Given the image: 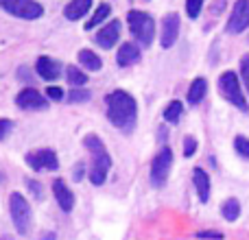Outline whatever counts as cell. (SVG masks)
Returning a JSON list of instances; mask_svg holds the SVG:
<instances>
[{
  "label": "cell",
  "instance_id": "obj_9",
  "mask_svg": "<svg viewBox=\"0 0 249 240\" xmlns=\"http://www.w3.org/2000/svg\"><path fill=\"white\" fill-rule=\"evenodd\" d=\"M249 26V0H236L232 7V16L228 20V33H243Z\"/></svg>",
  "mask_w": 249,
  "mask_h": 240
},
{
  "label": "cell",
  "instance_id": "obj_17",
  "mask_svg": "<svg viewBox=\"0 0 249 240\" xmlns=\"http://www.w3.org/2000/svg\"><path fill=\"white\" fill-rule=\"evenodd\" d=\"M90 7H92V0H72V2L64 9V16H66V20L77 22L90 11Z\"/></svg>",
  "mask_w": 249,
  "mask_h": 240
},
{
  "label": "cell",
  "instance_id": "obj_28",
  "mask_svg": "<svg viewBox=\"0 0 249 240\" xmlns=\"http://www.w3.org/2000/svg\"><path fill=\"white\" fill-rule=\"evenodd\" d=\"M195 151H197V140L195 137H184V155L186 157H193Z\"/></svg>",
  "mask_w": 249,
  "mask_h": 240
},
{
  "label": "cell",
  "instance_id": "obj_22",
  "mask_svg": "<svg viewBox=\"0 0 249 240\" xmlns=\"http://www.w3.org/2000/svg\"><path fill=\"white\" fill-rule=\"evenodd\" d=\"M181 114H184V105H181L179 101H171V103L166 105V109H164V120L171 124H177Z\"/></svg>",
  "mask_w": 249,
  "mask_h": 240
},
{
  "label": "cell",
  "instance_id": "obj_30",
  "mask_svg": "<svg viewBox=\"0 0 249 240\" xmlns=\"http://www.w3.org/2000/svg\"><path fill=\"white\" fill-rule=\"evenodd\" d=\"M46 96H48L51 101H64V90H61V87H55V86H53V87H48V90H46Z\"/></svg>",
  "mask_w": 249,
  "mask_h": 240
},
{
  "label": "cell",
  "instance_id": "obj_24",
  "mask_svg": "<svg viewBox=\"0 0 249 240\" xmlns=\"http://www.w3.org/2000/svg\"><path fill=\"white\" fill-rule=\"evenodd\" d=\"M203 2H206V0H186V13H188L190 20H197L199 17Z\"/></svg>",
  "mask_w": 249,
  "mask_h": 240
},
{
  "label": "cell",
  "instance_id": "obj_12",
  "mask_svg": "<svg viewBox=\"0 0 249 240\" xmlns=\"http://www.w3.org/2000/svg\"><path fill=\"white\" fill-rule=\"evenodd\" d=\"M118 37H121V20H112L101 26V31L96 33V44L103 48H114Z\"/></svg>",
  "mask_w": 249,
  "mask_h": 240
},
{
  "label": "cell",
  "instance_id": "obj_7",
  "mask_svg": "<svg viewBox=\"0 0 249 240\" xmlns=\"http://www.w3.org/2000/svg\"><path fill=\"white\" fill-rule=\"evenodd\" d=\"M171 166H173V151L168 146H162L158 151V155L153 157V164H151V184L155 188H162L166 184Z\"/></svg>",
  "mask_w": 249,
  "mask_h": 240
},
{
  "label": "cell",
  "instance_id": "obj_11",
  "mask_svg": "<svg viewBox=\"0 0 249 240\" xmlns=\"http://www.w3.org/2000/svg\"><path fill=\"white\" fill-rule=\"evenodd\" d=\"M177 37H179V16L177 13H168L162 20V35H160L162 48H171L177 42Z\"/></svg>",
  "mask_w": 249,
  "mask_h": 240
},
{
  "label": "cell",
  "instance_id": "obj_29",
  "mask_svg": "<svg viewBox=\"0 0 249 240\" xmlns=\"http://www.w3.org/2000/svg\"><path fill=\"white\" fill-rule=\"evenodd\" d=\"M11 129H13V122H11V120L0 118V140H4V137L11 133Z\"/></svg>",
  "mask_w": 249,
  "mask_h": 240
},
{
  "label": "cell",
  "instance_id": "obj_1",
  "mask_svg": "<svg viewBox=\"0 0 249 240\" xmlns=\"http://www.w3.org/2000/svg\"><path fill=\"white\" fill-rule=\"evenodd\" d=\"M107 103V118L116 129L123 133H131L138 122V105L129 92L124 90H114L105 99Z\"/></svg>",
  "mask_w": 249,
  "mask_h": 240
},
{
  "label": "cell",
  "instance_id": "obj_23",
  "mask_svg": "<svg viewBox=\"0 0 249 240\" xmlns=\"http://www.w3.org/2000/svg\"><path fill=\"white\" fill-rule=\"evenodd\" d=\"M66 79H68V83L70 86H74V87H83L88 83L86 72L79 70L77 66H68V68H66Z\"/></svg>",
  "mask_w": 249,
  "mask_h": 240
},
{
  "label": "cell",
  "instance_id": "obj_25",
  "mask_svg": "<svg viewBox=\"0 0 249 240\" xmlns=\"http://www.w3.org/2000/svg\"><path fill=\"white\" fill-rule=\"evenodd\" d=\"M90 92L88 90H81V87H74V90L68 92V101L70 103H86V101H90Z\"/></svg>",
  "mask_w": 249,
  "mask_h": 240
},
{
  "label": "cell",
  "instance_id": "obj_27",
  "mask_svg": "<svg viewBox=\"0 0 249 240\" xmlns=\"http://www.w3.org/2000/svg\"><path fill=\"white\" fill-rule=\"evenodd\" d=\"M241 79H243V83H245V90L249 94V55L241 57Z\"/></svg>",
  "mask_w": 249,
  "mask_h": 240
},
{
  "label": "cell",
  "instance_id": "obj_8",
  "mask_svg": "<svg viewBox=\"0 0 249 240\" xmlns=\"http://www.w3.org/2000/svg\"><path fill=\"white\" fill-rule=\"evenodd\" d=\"M24 162L29 164L33 171H57L59 168V159H57L53 149H35L26 153Z\"/></svg>",
  "mask_w": 249,
  "mask_h": 240
},
{
  "label": "cell",
  "instance_id": "obj_32",
  "mask_svg": "<svg viewBox=\"0 0 249 240\" xmlns=\"http://www.w3.org/2000/svg\"><path fill=\"white\" fill-rule=\"evenodd\" d=\"M81 168H83L81 164H77V171H74V179H77V181L81 179Z\"/></svg>",
  "mask_w": 249,
  "mask_h": 240
},
{
  "label": "cell",
  "instance_id": "obj_4",
  "mask_svg": "<svg viewBox=\"0 0 249 240\" xmlns=\"http://www.w3.org/2000/svg\"><path fill=\"white\" fill-rule=\"evenodd\" d=\"M219 92L223 94V99L228 103H232L234 107H238L241 112H249V105H247V99L241 90V81H238L236 72L232 70H225L223 74L219 77Z\"/></svg>",
  "mask_w": 249,
  "mask_h": 240
},
{
  "label": "cell",
  "instance_id": "obj_16",
  "mask_svg": "<svg viewBox=\"0 0 249 240\" xmlns=\"http://www.w3.org/2000/svg\"><path fill=\"white\" fill-rule=\"evenodd\" d=\"M193 184L197 188L199 201L208 203V199H210V177H208V172L203 168H195L193 171Z\"/></svg>",
  "mask_w": 249,
  "mask_h": 240
},
{
  "label": "cell",
  "instance_id": "obj_10",
  "mask_svg": "<svg viewBox=\"0 0 249 240\" xmlns=\"http://www.w3.org/2000/svg\"><path fill=\"white\" fill-rule=\"evenodd\" d=\"M16 103H18V107L26 109V112H39V109L48 107V99H44L35 87H24V90L16 96Z\"/></svg>",
  "mask_w": 249,
  "mask_h": 240
},
{
  "label": "cell",
  "instance_id": "obj_18",
  "mask_svg": "<svg viewBox=\"0 0 249 240\" xmlns=\"http://www.w3.org/2000/svg\"><path fill=\"white\" fill-rule=\"evenodd\" d=\"M206 92H208V81L203 77H197L193 81V86L188 87V103L199 105L203 99H206Z\"/></svg>",
  "mask_w": 249,
  "mask_h": 240
},
{
  "label": "cell",
  "instance_id": "obj_20",
  "mask_svg": "<svg viewBox=\"0 0 249 240\" xmlns=\"http://www.w3.org/2000/svg\"><path fill=\"white\" fill-rule=\"evenodd\" d=\"M109 13H112V7H109L107 2H103V4H99V9L94 11V16L88 20V24H86V29L90 31V29H96V26H101L105 20L109 17Z\"/></svg>",
  "mask_w": 249,
  "mask_h": 240
},
{
  "label": "cell",
  "instance_id": "obj_26",
  "mask_svg": "<svg viewBox=\"0 0 249 240\" xmlns=\"http://www.w3.org/2000/svg\"><path fill=\"white\" fill-rule=\"evenodd\" d=\"M234 149L241 157H249V137L245 136H236L234 137Z\"/></svg>",
  "mask_w": 249,
  "mask_h": 240
},
{
  "label": "cell",
  "instance_id": "obj_3",
  "mask_svg": "<svg viewBox=\"0 0 249 240\" xmlns=\"http://www.w3.org/2000/svg\"><path fill=\"white\" fill-rule=\"evenodd\" d=\"M127 24L131 35L136 37V42L140 46H151L155 37V20L144 11H129Z\"/></svg>",
  "mask_w": 249,
  "mask_h": 240
},
{
  "label": "cell",
  "instance_id": "obj_6",
  "mask_svg": "<svg viewBox=\"0 0 249 240\" xmlns=\"http://www.w3.org/2000/svg\"><path fill=\"white\" fill-rule=\"evenodd\" d=\"M0 7L9 16L22 17V20H37L44 16V7L35 0H0Z\"/></svg>",
  "mask_w": 249,
  "mask_h": 240
},
{
  "label": "cell",
  "instance_id": "obj_14",
  "mask_svg": "<svg viewBox=\"0 0 249 240\" xmlns=\"http://www.w3.org/2000/svg\"><path fill=\"white\" fill-rule=\"evenodd\" d=\"M53 194H55V199H57V203H59L61 210H64V212H72V207H74V194H72V190H70L61 179L53 181Z\"/></svg>",
  "mask_w": 249,
  "mask_h": 240
},
{
  "label": "cell",
  "instance_id": "obj_2",
  "mask_svg": "<svg viewBox=\"0 0 249 240\" xmlns=\"http://www.w3.org/2000/svg\"><path fill=\"white\" fill-rule=\"evenodd\" d=\"M86 149L90 151V157H92V164H90V181L94 186H103L105 179L109 175V168H112V157L109 153L105 151V144L101 142V137L96 136H88L83 140Z\"/></svg>",
  "mask_w": 249,
  "mask_h": 240
},
{
  "label": "cell",
  "instance_id": "obj_15",
  "mask_svg": "<svg viewBox=\"0 0 249 240\" xmlns=\"http://www.w3.org/2000/svg\"><path fill=\"white\" fill-rule=\"evenodd\" d=\"M142 52H140V46H136L133 42H124L121 48H118V55H116V64L123 66V68H127V66L136 64V61H140Z\"/></svg>",
  "mask_w": 249,
  "mask_h": 240
},
{
  "label": "cell",
  "instance_id": "obj_5",
  "mask_svg": "<svg viewBox=\"0 0 249 240\" xmlns=\"http://www.w3.org/2000/svg\"><path fill=\"white\" fill-rule=\"evenodd\" d=\"M9 212H11L13 227L18 229V234H26L31 227V206L20 192H13L9 197Z\"/></svg>",
  "mask_w": 249,
  "mask_h": 240
},
{
  "label": "cell",
  "instance_id": "obj_13",
  "mask_svg": "<svg viewBox=\"0 0 249 240\" xmlns=\"http://www.w3.org/2000/svg\"><path fill=\"white\" fill-rule=\"evenodd\" d=\"M35 70H37V74L44 81H55L61 74V64L57 59H53V57H39L37 64H35Z\"/></svg>",
  "mask_w": 249,
  "mask_h": 240
},
{
  "label": "cell",
  "instance_id": "obj_21",
  "mask_svg": "<svg viewBox=\"0 0 249 240\" xmlns=\"http://www.w3.org/2000/svg\"><path fill=\"white\" fill-rule=\"evenodd\" d=\"M221 214H223L225 221H236L238 216H241V203L236 201V199H228V201L221 206Z\"/></svg>",
  "mask_w": 249,
  "mask_h": 240
},
{
  "label": "cell",
  "instance_id": "obj_19",
  "mask_svg": "<svg viewBox=\"0 0 249 240\" xmlns=\"http://www.w3.org/2000/svg\"><path fill=\"white\" fill-rule=\"evenodd\" d=\"M79 64H81L86 70H90V72H96V70H101L103 61H101V57L92 51H79Z\"/></svg>",
  "mask_w": 249,
  "mask_h": 240
},
{
  "label": "cell",
  "instance_id": "obj_31",
  "mask_svg": "<svg viewBox=\"0 0 249 240\" xmlns=\"http://www.w3.org/2000/svg\"><path fill=\"white\" fill-rule=\"evenodd\" d=\"M197 238H203V240H223V234H219V232H199L197 234Z\"/></svg>",
  "mask_w": 249,
  "mask_h": 240
}]
</instances>
